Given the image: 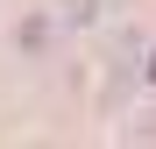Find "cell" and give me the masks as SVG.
Instances as JSON below:
<instances>
[{
  "mask_svg": "<svg viewBox=\"0 0 156 149\" xmlns=\"http://www.w3.org/2000/svg\"><path fill=\"white\" fill-rule=\"evenodd\" d=\"M149 85H156V50H149Z\"/></svg>",
  "mask_w": 156,
  "mask_h": 149,
  "instance_id": "6da1fadb",
  "label": "cell"
}]
</instances>
